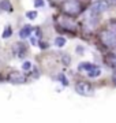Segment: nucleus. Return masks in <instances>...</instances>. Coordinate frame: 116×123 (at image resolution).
I'll list each match as a JSON object with an SVG mask.
<instances>
[{
  "mask_svg": "<svg viewBox=\"0 0 116 123\" xmlns=\"http://www.w3.org/2000/svg\"><path fill=\"white\" fill-rule=\"evenodd\" d=\"M60 8L67 17H76L83 11L82 3L79 0H64L60 4Z\"/></svg>",
  "mask_w": 116,
  "mask_h": 123,
  "instance_id": "nucleus-1",
  "label": "nucleus"
},
{
  "mask_svg": "<svg viewBox=\"0 0 116 123\" xmlns=\"http://www.w3.org/2000/svg\"><path fill=\"white\" fill-rule=\"evenodd\" d=\"M100 40H101L104 47H107L109 49L116 48V33L113 30H109V29L101 30L100 31Z\"/></svg>",
  "mask_w": 116,
  "mask_h": 123,
  "instance_id": "nucleus-2",
  "label": "nucleus"
},
{
  "mask_svg": "<svg viewBox=\"0 0 116 123\" xmlns=\"http://www.w3.org/2000/svg\"><path fill=\"white\" fill-rule=\"evenodd\" d=\"M56 22H58V25H59L60 29L68 31V33H75L76 31V25H75V22L71 19V17L60 15V17L56 18Z\"/></svg>",
  "mask_w": 116,
  "mask_h": 123,
  "instance_id": "nucleus-3",
  "label": "nucleus"
},
{
  "mask_svg": "<svg viewBox=\"0 0 116 123\" xmlns=\"http://www.w3.org/2000/svg\"><path fill=\"white\" fill-rule=\"evenodd\" d=\"M109 8V1L108 0H96L92 6V14L93 15H101Z\"/></svg>",
  "mask_w": 116,
  "mask_h": 123,
  "instance_id": "nucleus-4",
  "label": "nucleus"
},
{
  "mask_svg": "<svg viewBox=\"0 0 116 123\" xmlns=\"http://www.w3.org/2000/svg\"><path fill=\"white\" fill-rule=\"evenodd\" d=\"M75 90L76 93H79V94H82V96H92L94 93V88L93 85H90L89 82H78V84L75 85Z\"/></svg>",
  "mask_w": 116,
  "mask_h": 123,
  "instance_id": "nucleus-5",
  "label": "nucleus"
},
{
  "mask_svg": "<svg viewBox=\"0 0 116 123\" xmlns=\"http://www.w3.org/2000/svg\"><path fill=\"white\" fill-rule=\"evenodd\" d=\"M8 81L12 82V84H25V82H26V78H25L21 73H18V71H12V73L8 75Z\"/></svg>",
  "mask_w": 116,
  "mask_h": 123,
  "instance_id": "nucleus-6",
  "label": "nucleus"
},
{
  "mask_svg": "<svg viewBox=\"0 0 116 123\" xmlns=\"http://www.w3.org/2000/svg\"><path fill=\"white\" fill-rule=\"evenodd\" d=\"M15 53L18 57H25V55L27 53V45L23 44V43H17L15 44Z\"/></svg>",
  "mask_w": 116,
  "mask_h": 123,
  "instance_id": "nucleus-7",
  "label": "nucleus"
},
{
  "mask_svg": "<svg viewBox=\"0 0 116 123\" xmlns=\"http://www.w3.org/2000/svg\"><path fill=\"white\" fill-rule=\"evenodd\" d=\"M33 30H34V27L31 26V25H25V26L19 30V37L21 38H29L31 36V33H33Z\"/></svg>",
  "mask_w": 116,
  "mask_h": 123,
  "instance_id": "nucleus-8",
  "label": "nucleus"
},
{
  "mask_svg": "<svg viewBox=\"0 0 116 123\" xmlns=\"http://www.w3.org/2000/svg\"><path fill=\"white\" fill-rule=\"evenodd\" d=\"M0 10L1 11H7V12H11L12 11V4L10 0H0Z\"/></svg>",
  "mask_w": 116,
  "mask_h": 123,
  "instance_id": "nucleus-9",
  "label": "nucleus"
},
{
  "mask_svg": "<svg viewBox=\"0 0 116 123\" xmlns=\"http://www.w3.org/2000/svg\"><path fill=\"white\" fill-rule=\"evenodd\" d=\"M87 75H89L90 78H97V77L101 75V68L97 67V66H94L90 71H87Z\"/></svg>",
  "mask_w": 116,
  "mask_h": 123,
  "instance_id": "nucleus-10",
  "label": "nucleus"
},
{
  "mask_svg": "<svg viewBox=\"0 0 116 123\" xmlns=\"http://www.w3.org/2000/svg\"><path fill=\"white\" fill-rule=\"evenodd\" d=\"M93 67H94V64H92L89 62H83V63H81L79 66H78V70L79 71H90Z\"/></svg>",
  "mask_w": 116,
  "mask_h": 123,
  "instance_id": "nucleus-11",
  "label": "nucleus"
},
{
  "mask_svg": "<svg viewBox=\"0 0 116 123\" xmlns=\"http://www.w3.org/2000/svg\"><path fill=\"white\" fill-rule=\"evenodd\" d=\"M55 45H56L58 48H62V47H64V45H66V38H64V37H62V36L56 37V40H55Z\"/></svg>",
  "mask_w": 116,
  "mask_h": 123,
  "instance_id": "nucleus-12",
  "label": "nucleus"
},
{
  "mask_svg": "<svg viewBox=\"0 0 116 123\" xmlns=\"http://www.w3.org/2000/svg\"><path fill=\"white\" fill-rule=\"evenodd\" d=\"M11 36H12V27L8 25V26H6L4 31H3V34H1V37H3V38H10Z\"/></svg>",
  "mask_w": 116,
  "mask_h": 123,
  "instance_id": "nucleus-13",
  "label": "nucleus"
},
{
  "mask_svg": "<svg viewBox=\"0 0 116 123\" xmlns=\"http://www.w3.org/2000/svg\"><path fill=\"white\" fill-rule=\"evenodd\" d=\"M22 70H23V71H30V70H31V63H30L29 60L23 62V64H22Z\"/></svg>",
  "mask_w": 116,
  "mask_h": 123,
  "instance_id": "nucleus-14",
  "label": "nucleus"
},
{
  "mask_svg": "<svg viewBox=\"0 0 116 123\" xmlns=\"http://www.w3.org/2000/svg\"><path fill=\"white\" fill-rule=\"evenodd\" d=\"M26 17L29 18V19H36L37 18V11H27Z\"/></svg>",
  "mask_w": 116,
  "mask_h": 123,
  "instance_id": "nucleus-15",
  "label": "nucleus"
},
{
  "mask_svg": "<svg viewBox=\"0 0 116 123\" xmlns=\"http://www.w3.org/2000/svg\"><path fill=\"white\" fill-rule=\"evenodd\" d=\"M59 81H60V82H63V85H64V86H67V85H68L67 78H66V77H64L63 74H60V75H59Z\"/></svg>",
  "mask_w": 116,
  "mask_h": 123,
  "instance_id": "nucleus-16",
  "label": "nucleus"
},
{
  "mask_svg": "<svg viewBox=\"0 0 116 123\" xmlns=\"http://www.w3.org/2000/svg\"><path fill=\"white\" fill-rule=\"evenodd\" d=\"M45 6V3H44V0H34V7H37V8H38V7H44Z\"/></svg>",
  "mask_w": 116,
  "mask_h": 123,
  "instance_id": "nucleus-17",
  "label": "nucleus"
},
{
  "mask_svg": "<svg viewBox=\"0 0 116 123\" xmlns=\"http://www.w3.org/2000/svg\"><path fill=\"white\" fill-rule=\"evenodd\" d=\"M62 60H63V63H64V64H70V56H68V55H63Z\"/></svg>",
  "mask_w": 116,
  "mask_h": 123,
  "instance_id": "nucleus-18",
  "label": "nucleus"
},
{
  "mask_svg": "<svg viewBox=\"0 0 116 123\" xmlns=\"http://www.w3.org/2000/svg\"><path fill=\"white\" fill-rule=\"evenodd\" d=\"M38 47H40L41 49H46V48H48V43H42V41L40 40V43H38Z\"/></svg>",
  "mask_w": 116,
  "mask_h": 123,
  "instance_id": "nucleus-19",
  "label": "nucleus"
},
{
  "mask_svg": "<svg viewBox=\"0 0 116 123\" xmlns=\"http://www.w3.org/2000/svg\"><path fill=\"white\" fill-rule=\"evenodd\" d=\"M30 43H31L33 45H36V44H37V40L34 38V37H31V38H30Z\"/></svg>",
  "mask_w": 116,
  "mask_h": 123,
  "instance_id": "nucleus-20",
  "label": "nucleus"
},
{
  "mask_svg": "<svg viewBox=\"0 0 116 123\" xmlns=\"http://www.w3.org/2000/svg\"><path fill=\"white\" fill-rule=\"evenodd\" d=\"M112 23H113V29H115V30H113V31H115V33H116V21H112Z\"/></svg>",
  "mask_w": 116,
  "mask_h": 123,
  "instance_id": "nucleus-21",
  "label": "nucleus"
},
{
  "mask_svg": "<svg viewBox=\"0 0 116 123\" xmlns=\"http://www.w3.org/2000/svg\"><path fill=\"white\" fill-rule=\"evenodd\" d=\"M109 3H112V4H116V0H108Z\"/></svg>",
  "mask_w": 116,
  "mask_h": 123,
  "instance_id": "nucleus-22",
  "label": "nucleus"
},
{
  "mask_svg": "<svg viewBox=\"0 0 116 123\" xmlns=\"http://www.w3.org/2000/svg\"><path fill=\"white\" fill-rule=\"evenodd\" d=\"M1 79H3V77H1V75H0V81H1Z\"/></svg>",
  "mask_w": 116,
  "mask_h": 123,
  "instance_id": "nucleus-23",
  "label": "nucleus"
},
{
  "mask_svg": "<svg viewBox=\"0 0 116 123\" xmlns=\"http://www.w3.org/2000/svg\"><path fill=\"white\" fill-rule=\"evenodd\" d=\"M115 63H116V57H115Z\"/></svg>",
  "mask_w": 116,
  "mask_h": 123,
  "instance_id": "nucleus-24",
  "label": "nucleus"
}]
</instances>
